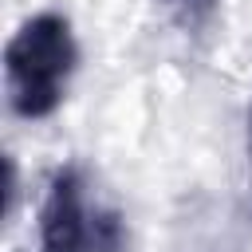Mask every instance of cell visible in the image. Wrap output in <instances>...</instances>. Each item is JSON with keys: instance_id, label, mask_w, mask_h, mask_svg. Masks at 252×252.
<instances>
[{"instance_id": "2", "label": "cell", "mask_w": 252, "mask_h": 252, "mask_svg": "<svg viewBox=\"0 0 252 252\" xmlns=\"http://www.w3.org/2000/svg\"><path fill=\"white\" fill-rule=\"evenodd\" d=\"M126 217L91 189L79 165H59L39 205V252H126Z\"/></svg>"}, {"instance_id": "1", "label": "cell", "mask_w": 252, "mask_h": 252, "mask_svg": "<svg viewBox=\"0 0 252 252\" xmlns=\"http://www.w3.org/2000/svg\"><path fill=\"white\" fill-rule=\"evenodd\" d=\"M75 63H79V43L71 20L59 12L28 16L4 47L8 106L20 118H47L63 102Z\"/></svg>"}, {"instance_id": "4", "label": "cell", "mask_w": 252, "mask_h": 252, "mask_svg": "<svg viewBox=\"0 0 252 252\" xmlns=\"http://www.w3.org/2000/svg\"><path fill=\"white\" fill-rule=\"evenodd\" d=\"M248 154H252V110H248Z\"/></svg>"}, {"instance_id": "3", "label": "cell", "mask_w": 252, "mask_h": 252, "mask_svg": "<svg viewBox=\"0 0 252 252\" xmlns=\"http://www.w3.org/2000/svg\"><path fill=\"white\" fill-rule=\"evenodd\" d=\"M161 8H165V12L173 16V24L185 28L189 35L205 32V28L213 24V16H217V0H161Z\"/></svg>"}]
</instances>
